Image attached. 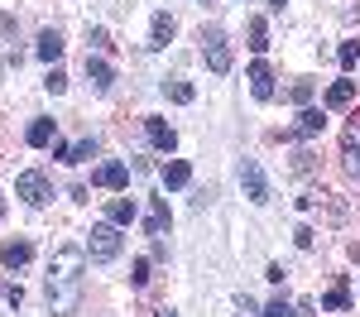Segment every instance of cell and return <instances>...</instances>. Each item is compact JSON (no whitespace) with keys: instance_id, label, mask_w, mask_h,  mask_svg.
<instances>
[{"instance_id":"6da1fadb","label":"cell","mask_w":360,"mask_h":317,"mask_svg":"<svg viewBox=\"0 0 360 317\" xmlns=\"http://www.w3.org/2000/svg\"><path fill=\"white\" fill-rule=\"evenodd\" d=\"M82 269H86V255L77 245H63L49 264V308L58 317H72L77 313V298H82Z\"/></svg>"},{"instance_id":"7a4b0ae2","label":"cell","mask_w":360,"mask_h":317,"mask_svg":"<svg viewBox=\"0 0 360 317\" xmlns=\"http://www.w3.org/2000/svg\"><path fill=\"white\" fill-rule=\"evenodd\" d=\"M202 58H207V67H212L217 77L231 72V44H226L221 29H202Z\"/></svg>"},{"instance_id":"3957f363","label":"cell","mask_w":360,"mask_h":317,"mask_svg":"<svg viewBox=\"0 0 360 317\" xmlns=\"http://www.w3.org/2000/svg\"><path fill=\"white\" fill-rule=\"evenodd\" d=\"M86 255L96 259V264H111L120 255V226H91V240H86Z\"/></svg>"},{"instance_id":"277c9868","label":"cell","mask_w":360,"mask_h":317,"mask_svg":"<svg viewBox=\"0 0 360 317\" xmlns=\"http://www.w3.org/2000/svg\"><path fill=\"white\" fill-rule=\"evenodd\" d=\"M15 198H20V202H29V207H44V202L53 198V193H49V178H44L39 169L20 173V178H15Z\"/></svg>"},{"instance_id":"5b68a950","label":"cell","mask_w":360,"mask_h":317,"mask_svg":"<svg viewBox=\"0 0 360 317\" xmlns=\"http://www.w3.org/2000/svg\"><path fill=\"white\" fill-rule=\"evenodd\" d=\"M240 188H245V198L255 202V207H264V202H269V178H264V169H259L255 159L240 164Z\"/></svg>"},{"instance_id":"8992f818","label":"cell","mask_w":360,"mask_h":317,"mask_svg":"<svg viewBox=\"0 0 360 317\" xmlns=\"http://www.w3.org/2000/svg\"><path fill=\"white\" fill-rule=\"evenodd\" d=\"M341 149H346V173L360 178V115L346 125V135H341Z\"/></svg>"},{"instance_id":"52a82bcc","label":"cell","mask_w":360,"mask_h":317,"mask_svg":"<svg viewBox=\"0 0 360 317\" xmlns=\"http://www.w3.org/2000/svg\"><path fill=\"white\" fill-rule=\"evenodd\" d=\"M144 135H149V144H154V149H164V154L178 144L173 125H168V120H159V115H144Z\"/></svg>"},{"instance_id":"ba28073f","label":"cell","mask_w":360,"mask_h":317,"mask_svg":"<svg viewBox=\"0 0 360 317\" xmlns=\"http://www.w3.org/2000/svg\"><path fill=\"white\" fill-rule=\"evenodd\" d=\"M250 91H255V101H269L274 96V72H269V63H250Z\"/></svg>"},{"instance_id":"9c48e42d","label":"cell","mask_w":360,"mask_h":317,"mask_svg":"<svg viewBox=\"0 0 360 317\" xmlns=\"http://www.w3.org/2000/svg\"><path fill=\"white\" fill-rule=\"evenodd\" d=\"M29 255H34L29 240H5V245H0V264H5V269H25Z\"/></svg>"},{"instance_id":"30bf717a","label":"cell","mask_w":360,"mask_h":317,"mask_svg":"<svg viewBox=\"0 0 360 317\" xmlns=\"http://www.w3.org/2000/svg\"><path fill=\"white\" fill-rule=\"evenodd\" d=\"M159 178H164V188H188L193 183V164L188 159H168L164 169H159Z\"/></svg>"},{"instance_id":"8fae6325","label":"cell","mask_w":360,"mask_h":317,"mask_svg":"<svg viewBox=\"0 0 360 317\" xmlns=\"http://www.w3.org/2000/svg\"><path fill=\"white\" fill-rule=\"evenodd\" d=\"M96 188H111V193L130 188V169H125V164H101V169H96Z\"/></svg>"},{"instance_id":"7c38bea8","label":"cell","mask_w":360,"mask_h":317,"mask_svg":"<svg viewBox=\"0 0 360 317\" xmlns=\"http://www.w3.org/2000/svg\"><path fill=\"white\" fill-rule=\"evenodd\" d=\"M86 82L96 86V91H111V82H115L111 63H106V58H91V53H86Z\"/></svg>"},{"instance_id":"4fadbf2b","label":"cell","mask_w":360,"mask_h":317,"mask_svg":"<svg viewBox=\"0 0 360 317\" xmlns=\"http://www.w3.org/2000/svg\"><path fill=\"white\" fill-rule=\"evenodd\" d=\"M317 130H322V111H312V106H303V111H298V120H293V130H288V135H293V140H312Z\"/></svg>"},{"instance_id":"5bb4252c","label":"cell","mask_w":360,"mask_h":317,"mask_svg":"<svg viewBox=\"0 0 360 317\" xmlns=\"http://www.w3.org/2000/svg\"><path fill=\"white\" fill-rule=\"evenodd\" d=\"M173 15H164V10H159V15H154V25H149V48H168V39H173Z\"/></svg>"},{"instance_id":"9a60e30c","label":"cell","mask_w":360,"mask_h":317,"mask_svg":"<svg viewBox=\"0 0 360 317\" xmlns=\"http://www.w3.org/2000/svg\"><path fill=\"white\" fill-rule=\"evenodd\" d=\"M351 101H356V82H351V77H341V82H332V86H327V106H332V111L351 106Z\"/></svg>"},{"instance_id":"2e32d148","label":"cell","mask_w":360,"mask_h":317,"mask_svg":"<svg viewBox=\"0 0 360 317\" xmlns=\"http://www.w3.org/2000/svg\"><path fill=\"white\" fill-rule=\"evenodd\" d=\"M144 231H149L154 240H159V235L168 231V198H154V207H149V221H144Z\"/></svg>"},{"instance_id":"e0dca14e","label":"cell","mask_w":360,"mask_h":317,"mask_svg":"<svg viewBox=\"0 0 360 317\" xmlns=\"http://www.w3.org/2000/svg\"><path fill=\"white\" fill-rule=\"evenodd\" d=\"M106 221H111V226H130V221H135V202H125V198L106 202Z\"/></svg>"},{"instance_id":"ac0fdd59","label":"cell","mask_w":360,"mask_h":317,"mask_svg":"<svg viewBox=\"0 0 360 317\" xmlns=\"http://www.w3.org/2000/svg\"><path fill=\"white\" fill-rule=\"evenodd\" d=\"M164 96H168V101H178V106H193L197 91H193V82H183V77H168V82H164Z\"/></svg>"},{"instance_id":"d6986e66","label":"cell","mask_w":360,"mask_h":317,"mask_svg":"<svg viewBox=\"0 0 360 317\" xmlns=\"http://www.w3.org/2000/svg\"><path fill=\"white\" fill-rule=\"evenodd\" d=\"M25 140H29V149H44V144H53V120H34L25 130Z\"/></svg>"},{"instance_id":"ffe728a7","label":"cell","mask_w":360,"mask_h":317,"mask_svg":"<svg viewBox=\"0 0 360 317\" xmlns=\"http://www.w3.org/2000/svg\"><path fill=\"white\" fill-rule=\"evenodd\" d=\"M322 308H327V313H346V308H351V284L341 279V284H336L332 293L322 298Z\"/></svg>"},{"instance_id":"44dd1931","label":"cell","mask_w":360,"mask_h":317,"mask_svg":"<svg viewBox=\"0 0 360 317\" xmlns=\"http://www.w3.org/2000/svg\"><path fill=\"white\" fill-rule=\"evenodd\" d=\"M58 53H63V34H58V29H44V34H39V58L53 63Z\"/></svg>"},{"instance_id":"7402d4cb","label":"cell","mask_w":360,"mask_h":317,"mask_svg":"<svg viewBox=\"0 0 360 317\" xmlns=\"http://www.w3.org/2000/svg\"><path fill=\"white\" fill-rule=\"evenodd\" d=\"M312 91H317V82H312V77H298V82L288 86V101H293V106H307Z\"/></svg>"},{"instance_id":"603a6c76","label":"cell","mask_w":360,"mask_h":317,"mask_svg":"<svg viewBox=\"0 0 360 317\" xmlns=\"http://www.w3.org/2000/svg\"><path fill=\"white\" fill-rule=\"evenodd\" d=\"M250 48H255V53L269 48V25H264V20H250Z\"/></svg>"},{"instance_id":"cb8c5ba5","label":"cell","mask_w":360,"mask_h":317,"mask_svg":"<svg viewBox=\"0 0 360 317\" xmlns=\"http://www.w3.org/2000/svg\"><path fill=\"white\" fill-rule=\"evenodd\" d=\"M91 154H96V140H77L72 149H68V164H86Z\"/></svg>"},{"instance_id":"d4e9b609","label":"cell","mask_w":360,"mask_h":317,"mask_svg":"<svg viewBox=\"0 0 360 317\" xmlns=\"http://www.w3.org/2000/svg\"><path fill=\"white\" fill-rule=\"evenodd\" d=\"M336 63H341V67H356L360 63V44H341V48H336Z\"/></svg>"},{"instance_id":"484cf974","label":"cell","mask_w":360,"mask_h":317,"mask_svg":"<svg viewBox=\"0 0 360 317\" xmlns=\"http://www.w3.org/2000/svg\"><path fill=\"white\" fill-rule=\"evenodd\" d=\"M130 284H135V288L149 284V259H135V264H130Z\"/></svg>"},{"instance_id":"4316f807","label":"cell","mask_w":360,"mask_h":317,"mask_svg":"<svg viewBox=\"0 0 360 317\" xmlns=\"http://www.w3.org/2000/svg\"><path fill=\"white\" fill-rule=\"evenodd\" d=\"M264 317H293V303L288 298H274V303H264Z\"/></svg>"},{"instance_id":"83f0119b","label":"cell","mask_w":360,"mask_h":317,"mask_svg":"<svg viewBox=\"0 0 360 317\" xmlns=\"http://www.w3.org/2000/svg\"><path fill=\"white\" fill-rule=\"evenodd\" d=\"M44 86H49L53 96H58V91H68V72H63V67H53V72H49V82H44Z\"/></svg>"},{"instance_id":"f1b7e54d","label":"cell","mask_w":360,"mask_h":317,"mask_svg":"<svg viewBox=\"0 0 360 317\" xmlns=\"http://www.w3.org/2000/svg\"><path fill=\"white\" fill-rule=\"evenodd\" d=\"M86 44H91V48H111V39H106V29H86Z\"/></svg>"},{"instance_id":"f546056e","label":"cell","mask_w":360,"mask_h":317,"mask_svg":"<svg viewBox=\"0 0 360 317\" xmlns=\"http://www.w3.org/2000/svg\"><path fill=\"white\" fill-rule=\"evenodd\" d=\"M293 240H298L303 250H312V226H298V231H293Z\"/></svg>"},{"instance_id":"4dcf8cb0","label":"cell","mask_w":360,"mask_h":317,"mask_svg":"<svg viewBox=\"0 0 360 317\" xmlns=\"http://www.w3.org/2000/svg\"><path fill=\"white\" fill-rule=\"evenodd\" d=\"M159 317H178V313H173V308H164V313H159Z\"/></svg>"},{"instance_id":"1f68e13d","label":"cell","mask_w":360,"mask_h":317,"mask_svg":"<svg viewBox=\"0 0 360 317\" xmlns=\"http://www.w3.org/2000/svg\"><path fill=\"white\" fill-rule=\"evenodd\" d=\"M269 5H278V10H283V5H288V0H269Z\"/></svg>"},{"instance_id":"d6a6232c","label":"cell","mask_w":360,"mask_h":317,"mask_svg":"<svg viewBox=\"0 0 360 317\" xmlns=\"http://www.w3.org/2000/svg\"><path fill=\"white\" fill-rule=\"evenodd\" d=\"M0 216H5V198H0Z\"/></svg>"}]
</instances>
